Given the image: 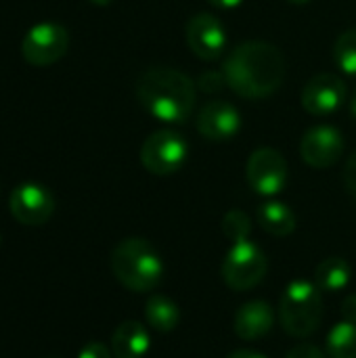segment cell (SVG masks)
Masks as SVG:
<instances>
[{
    "label": "cell",
    "mask_w": 356,
    "mask_h": 358,
    "mask_svg": "<svg viewBox=\"0 0 356 358\" xmlns=\"http://www.w3.org/2000/svg\"><path fill=\"white\" fill-rule=\"evenodd\" d=\"M350 277H353V268L344 258H327L315 268V285L325 294H336L346 289Z\"/></svg>",
    "instance_id": "obj_18"
},
{
    "label": "cell",
    "mask_w": 356,
    "mask_h": 358,
    "mask_svg": "<svg viewBox=\"0 0 356 358\" xmlns=\"http://www.w3.org/2000/svg\"><path fill=\"white\" fill-rule=\"evenodd\" d=\"M197 84H199V88H201V90H206V92H218V90L227 84V80H225V73H218V71H206V73H201V76H199Z\"/></svg>",
    "instance_id": "obj_22"
},
{
    "label": "cell",
    "mask_w": 356,
    "mask_h": 358,
    "mask_svg": "<svg viewBox=\"0 0 356 358\" xmlns=\"http://www.w3.org/2000/svg\"><path fill=\"white\" fill-rule=\"evenodd\" d=\"M227 358H266L264 355H260V352H254V350H235V352H231Z\"/></svg>",
    "instance_id": "obj_28"
},
{
    "label": "cell",
    "mask_w": 356,
    "mask_h": 358,
    "mask_svg": "<svg viewBox=\"0 0 356 358\" xmlns=\"http://www.w3.org/2000/svg\"><path fill=\"white\" fill-rule=\"evenodd\" d=\"M348 96L346 82L336 73H319L311 78L302 90V107L317 117L336 113Z\"/></svg>",
    "instance_id": "obj_11"
},
{
    "label": "cell",
    "mask_w": 356,
    "mask_h": 358,
    "mask_svg": "<svg viewBox=\"0 0 356 358\" xmlns=\"http://www.w3.org/2000/svg\"><path fill=\"white\" fill-rule=\"evenodd\" d=\"M90 4H97V6H107V4H111L113 0H88Z\"/></svg>",
    "instance_id": "obj_29"
},
{
    "label": "cell",
    "mask_w": 356,
    "mask_h": 358,
    "mask_svg": "<svg viewBox=\"0 0 356 358\" xmlns=\"http://www.w3.org/2000/svg\"><path fill=\"white\" fill-rule=\"evenodd\" d=\"M342 317H344V321L356 325V294H350V296L344 298V302H342Z\"/></svg>",
    "instance_id": "obj_26"
},
{
    "label": "cell",
    "mask_w": 356,
    "mask_h": 358,
    "mask_svg": "<svg viewBox=\"0 0 356 358\" xmlns=\"http://www.w3.org/2000/svg\"><path fill=\"white\" fill-rule=\"evenodd\" d=\"M292 4H308L311 0H290Z\"/></svg>",
    "instance_id": "obj_31"
},
{
    "label": "cell",
    "mask_w": 356,
    "mask_h": 358,
    "mask_svg": "<svg viewBox=\"0 0 356 358\" xmlns=\"http://www.w3.org/2000/svg\"><path fill=\"white\" fill-rule=\"evenodd\" d=\"M69 31L55 21L31 25L21 40V57L34 67H48L65 57Z\"/></svg>",
    "instance_id": "obj_6"
},
{
    "label": "cell",
    "mask_w": 356,
    "mask_h": 358,
    "mask_svg": "<svg viewBox=\"0 0 356 358\" xmlns=\"http://www.w3.org/2000/svg\"><path fill=\"white\" fill-rule=\"evenodd\" d=\"M185 40L191 52L204 61H216L227 48V34L222 23L210 13H197L187 21Z\"/></svg>",
    "instance_id": "obj_10"
},
{
    "label": "cell",
    "mask_w": 356,
    "mask_h": 358,
    "mask_svg": "<svg viewBox=\"0 0 356 358\" xmlns=\"http://www.w3.org/2000/svg\"><path fill=\"white\" fill-rule=\"evenodd\" d=\"M350 113L356 117V94H355V99L350 101Z\"/></svg>",
    "instance_id": "obj_30"
},
{
    "label": "cell",
    "mask_w": 356,
    "mask_h": 358,
    "mask_svg": "<svg viewBox=\"0 0 356 358\" xmlns=\"http://www.w3.org/2000/svg\"><path fill=\"white\" fill-rule=\"evenodd\" d=\"M113 357V352L105 346V344H101V342H90V344H86L82 350H80V357L78 358H111Z\"/></svg>",
    "instance_id": "obj_24"
},
{
    "label": "cell",
    "mask_w": 356,
    "mask_h": 358,
    "mask_svg": "<svg viewBox=\"0 0 356 358\" xmlns=\"http://www.w3.org/2000/svg\"><path fill=\"white\" fill-rule=\"evenodd\" d=\"M344 151L342 132L334 126H315L300 141L302 159L317 170L332 168Z\"/></svg>",
    "instance_id": "obj_12"
},
{
    "label": "cell",
    "mask_w": 356,
    "mask_h": 358,
    "mask_svg": "<svg viewBox=\"0 0 356 358\" xmlns=\"http://www.w3.org/2000/svg\"><path fill=\"white\" fill-rule=\"evenodd\" d=\"M189 157L187 141L174 130H157L149 134L141 147V162L147 172L155 176L174 174Z\"/></svg>",
    "instance_id": "obj_7"
},
{
    "label": "cell",
    "mask_w": 356,
    "mask_h": 358,
    "mask_svg": "<svg viewBox=\"0 0 356 358\" xmlns=\"http://www.w3.org/2000/svg\"><path fill=\"white\" fill-rule=\"evenodd\" d=\"M334 61L338 63V67L348 73L356 76V27L346 29L334 46Z\"/></svg>",
    "instance_id": "obj_20"
},
{
    "label": "cell",
    "mask_w": 356,
    "mask_h": 358,
    "mask_svg": "<svg viewBox=\"0 0 356 358\" xmlns=\"http://www.w3.org/2000/svg\"><path fill=\"white\" fill-rule=\"evenodd\" d=\"M149 331L136 321H124L111 336L113 358H143L149 352Z\"/></svg>",
    "instance_id": "obj_15"
},
{
    "label": "cell",
    "mask_w": 356,
    "mask_h": 358,
    "mask_svg": "<svg viewBox=\"0 0 356 358\" xmlns=\"http://www.w3.org/2000/svg\"><path fill=\"white\" fill-rule=\"evenodd\" d=\"M283 52L262 40H250L231 50L225 59L227 86L243 99H266L275 94L285 80Z\"/></svg>",
    "instance_id": "obj_1"
},
{
    "label": "cell",
    "mask_w": 356,
    "mask_h": 358,
    "mask_svg": "<svg viewBox=\"0 0 356 358\" xmlns=\"http://www.w3.org/2000/svg\"><path fill=\"white\" fill-rule=\"evenodd\" d=\"M250 231H252V220H250V216H248L245 212H241V210H231V212H227V216L222 218V233H225V237H227L231 243H237V241H241V239H250V237H248Z\"/></svg>",
    "instance_id": "obj_21"
},
{
    "label": "cell",
    "mask_w": 356,
    "mask_h": 358,
    "mask_svg": "<svg viewBox=\"0 0 356 358\" xmlns=\"http://www.w3.org/2000/svg\"><path fill=\"white\" fill-rule=\"evenodd\" d=\"M111 273L126 289L145 294L159 285L164 277V262L149 241L130 237L113 248Z\"/></svg>",
    "instance_id": "obj_3"
},
{
    "label": "cell",
    "mask_w": 356,
    "mask_h": 358,
    "mask_svg": "<svg viewBox=\"0 0 356 358\" xmlns=\"http://www.w3.org/2000/svg\"><path fill=\"white\" fill-rule=\"evenodd\" d=\"M325 344L329 358H356V325L348 321L334 325Z\"/></svg>",
    "instance_id": "obj_19"
},
{
    "label": "cell",
    "mask_w": 356,
    "mask_h": 358,
    "mask_svg": "<svg viewBox=\"0 0 356 358\" xmlns=\"http://www.w3.org/2000/svg\"><path fill=\"white\" fill-rule=\"evenodd\" d=\"M145 319H147V325L153 331L170 334L180 323V310H178V306L170 298H166V296H151L147 300V304H145Z\"/></svg>",
    "instance_id": "obj_17"
},
{
    "label": "cell",
    "mask_w": 356,
    "mask_h": 358,
    "mask_svg": "<svg viewBox=\"0 0 356 358\" xmlns=\"http://www.w3.org/2000/svg\"><path fill=\"white\" fill-rule=\"evenodd\" d=\"M344 185L350 193V197L356 201V151L348 157L346 168H344Z\"/></svg>",
    "instance_id": "obj_23"
},
{
    "label": "cell",
    "mask_w": 356,
    "mask_h": 358,
    "mask_svg": "<svg viewBox=\"0 0 356 358\" xmlns=\"http://www.w3.org/2000/svg\"><path fill=\"white\" fill-rule=\"evenodd\" d=\"M222 279L225 283L235 289V292H248L256 287L266 271H269V260L264 252L250 239H241L231 245L229 254L222 260Z\"/></svg>",
    "instance_id": "obj_5"
},
{
    "label": "cell",
    "mask_w": 356,
    "mask_h": 358,
    "mask_svg": "<svg viewBox=\"0 0 356 358\" xmlns=\"http://www.w3.org/2000/svg\"><path fill=\"white\" fill-rule=\"evenodd\" d=\"M8 210L17 222L25 227H40L52 216L55 197L40 182H21L10 193Z\"/></svg>",
    "instance_id": "obj_9"
},
{
    "label": "cell",
    "mask_w": 356,
    "mask_h": 358,
    "mask_svg": "<svg viewBox=\"0 0 356 358\" xmlns=\"http://www.w3.org/2000/svg\"><path fill=\"white\" fill-rule=\"evenodd\" d=\"M212 6H216V8H235V6H239L243 0H208Z\"/></svg>",
    "instance_id": "obj_27"
},
{
    "label": "cell",
    "mask_w": 356,
    "mask_h": 358,
    "mask_svg": "<svg viewBox=\"0 0 356 358\" xmlns=\"http://www.w3.org/2000/svg\"><path fill=\"white\" fill-rule=\"evenodd\" d=\"M136 99L159 122L183 124L195 109L197 86L174 67H149L136 80Z\"/></svg>",
    "instance_id": "obj_2"
},
{
    "label": "cell",
    "mask_w": 356,
    "mask_h": 358,
    "mask_svg": "<svg viewBox=\"0 0 356 358\" xmlns=\"http://www.w3.org/2000/svg\"><path fill=\"white\" fill-rule=\"evenodd\" d=\"M245 176L250 187L262 195V197H273L281 193L287 185V162L285 157L271 147H260L256 149L245 166Z\"/></svg>",
    "instance_id": "obj_8"
},
{
    "label": "cell",
    "mask_w": 356,
    "mask_h": 358,
    "mask_svg": "<svg viewBox=\"0 0 356 358\" xmlns=\"http://www.w3.org/2000/svg\"><path fill=\"white\" fill-rule=\"evenodd\" d=\"M197 132L210 141L233 138L241 128V115L237 107L227 101H210L197 115Z\"/></svg>",
    "instance_id": "obj_13"
},
{
    "label": "cell",
    "mask_w": 356,
    "mask_h": 358,
    "mask_svg": "<svg viewBox=\"0 0 356 358\" xmlns=\"http://www.w3.org/2000/svg\"><path fill=\"white\" fill-rule=\"evenodd\" d=\"M279 321L292 338L313 336L323 321L321 289L311 281H292L279 304Z\"/></svg>",
    "instance_id": "obj_4"
},
{
    "label": "cell",
    "mask_w": 356,
    "mask_h": 358,
    "mask_svg": "<svg viewBox=\"0 0 356 358\" xmlns=\"http://www.w3.org/2000/svg\"><path fill=\"white\" fill-rule=\"evenodd\" d=\"M273 325H275V313H273L271 304H266L262 300H252V302L243 304L237 310L235 321H233L235 334L245 342L264 338L266 334H271Z\"/></svg>",
    "instance_id": "obj_14"
},
{
    "label": "cell",
    "mask_w": 356,
    "mask_h": 358,
    "mask_svg": "<svg viewBox=\"0 0 356 358\" xmlns=\"http://www.w3.org/2000/svg\"><path fill=\"white\" fill-rule=\"evenodd\" d=\"M256 220L262 227V231L273 237H287L296 231V216L292 208L275 199H269L258 206Z\"/></svg>",
    "instance_id": "obj_16"
},
{
    "label": "cell",
    "mask_w": 356,
    "mask_h": 358,
    "mask_svg": "<svg viewBox=\"0 0 356 358\" xmlns=\"http://www.w3.org/2000/svg\"><path fill=\"white\" fill-rule=\"evenodd\" d=\"M285 358H327L317 346H311V344H300L296 348H292L287 352Z\"/></svg>",
    "instance_id": "obj_25"
}]
</instances>
